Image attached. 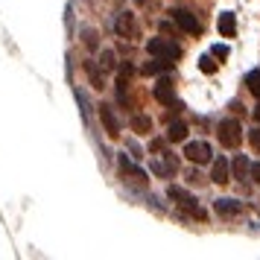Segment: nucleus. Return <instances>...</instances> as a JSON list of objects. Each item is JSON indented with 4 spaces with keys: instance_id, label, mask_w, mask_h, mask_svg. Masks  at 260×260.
Returning a JSON list of instances; mask_svg holds the SVG:
<instances>
[{
    "instance_id": "1",
    "label": "nucleus",
    "mask_w": 260,
    "mask_h": 260,
    "mask_svg": "<svg viewBox=\"0 0 260 260\" xmlns=\"http://www.w3.org/2000/svg\"><path fill=\"white\" fill-rule=\"evenodd\" d=\"M216 135H219V143H222V146L234 149L237 143L243 141V126H240V120L237 117H225V120H219Z\"/></svg>"
},
{
    "instance_id": "2",
    "label": "nucleus",
    "mask_w": 260,
    "mask_h": 260,
    "mask_svg": "<svg viewBox=\"0 0 260 260\" xmlns=\"http://www.w3.org/2000/svg\"><path fill=\"white\" fill-rule=\"evenodd\" d=\"M167 196L176 202V205H181V208H184L187 213H193L196 219H205V211L199 208V202L193 199V196H190L184 187H178V184H170V187H167Z\"/></svg>"
},
{
    "instance_id": "3",
    "label": "nucleus",
    "mask_w": 260,
    "mask_h": 260,
    "mask_svg": "<svg viewBox=\"0 0 260 260\" xmlns=\"http://www.w3.org/2000/svg\"><path fill=\"white\" fill-rule=\"evenodd\" d=\"M146 53L161 56V59H178L181 56V47L173 44V41H167V38H149L146 41Z\"/></svg>"
},
{
    "instance_id": "4",
    "label": "nucleus",
    "mask_w": 260,
    "mask_h": 260,
    "mask_svg": "<svg viewBox=\"0 0 260 260\" xmlns=\"http://www.w3.org/2000/svg\"><path fill=\"white\" fill-rule=\"evenodd\" d=\"M184 158L187 161H193V164H208L213 158V149L208 141H190L187 146H184Z\"/></svg>"
},
{
    "instance_id": "5",
    "label": "nucleus",
    "mask_w": 260,
    "mask_h": 260,
    "mask_svg": "<svg viewBox=\"0 0 260 260\" xmlns=\"http://www.w3.org/2000/svg\"><path fill=\"white\" fill-rule=\"evenodd\" d=\"M170 18L176 21L184 32H190V36H199V29H202V24H199V18L193 12H187V9H170Z\"/></svg>"
},
{
    "instance_id": "6",
    "label": "nucleus",
    "mask_w": 260,
    "mask_h": 260,
    "mask_svg": "<svg viewBox=\"0 0 260 260\" xmlns=\"http://www.w3.org/2000/svg\"><path fill=\"white\" fill-rule=\"evenodd\" d=\"M152 96L158 100V103H164V106H173V100H176V85H173V79L161 76V79L155 82V88H152Z\"/></svg>"
},
{
    "instance_id": "7",
    "label": "nucleus",
    "mask_w": 260,
    "mask_h": 260,
    "mask_svg": "<svg viewBox=\"0 0 260 260\" xmlns=\"http://www.w3.org/2000/svg\"><path fill=\"white\" fill-rule=\"evenodd\" d=\"M96 108H100V120L106 123L108 135H111V138H117L120 132H123V126H120V120H117V114H114V108H111V106H106V103H100Z\"/></svg>"
},
{
    "instance_id": "8",
    "label": "nucleus",
    "mask_w": 260,
    "mask_h": 260,
    "mask_svg": "<svg viewBox=\"0 0 260 260\" xmlns=\"http://www.w3.org/2000/svg\"><path fill=\"white\" fill-rule=\"evenodd\" d=\"M149 170H152L155 176L170 178V176L178 170V161L173 158V152H167V161H158V158H155V161H149Z\"/></svg>"
},
{
    "instance_id": "9",
    "label": "nucleus",
    "mask_w": 260,
    "mask_h": 260,
    "mask_svg": "<svg viewBox=\"0 0 260 260\" xmlns=\"http://www.w3.org/2000/svg\"><path fill=\"white\" fill-rule=\"evenodd\" d=\"M85 73H88V79H91V88H96V91H103V88H106V79H103V71H106V68H103V64H96L94 59H85Z\"/></svg>"
},
{
    "instance_id": "10",
    "label": "nucleus",
    "mask_w": 260,
    "mask_h": 260,
    "mask_svg": "<svg viewBox=\"0 0 260 260\" xmlns=\"http://www.w3.org/2000/svg\"><path fill=\"white\" fill-rule=\"evenodd\" d=\"M211 181L216 184H225V181H231V164H228V158H216L213 161V170H211Z\"/></svg>"
},
{
    "instance_id": "11",
    "label": "nucleus",
    "mask_w": 260,
    "mask_h": 260,
    "mask_svg": "<svg viewBox=\"0 0 260 260\" xmlns=\"http://www.w3.org/2000/svg\"><path fill=\"white\" fill-rule=\"evenodd\" d=\"M213 211L219 213V216H237V213L243 211V202L240 199H216L213 202Z\"/></svg>"
},
{
    "instance_id": "12",
    "label": "nucleus",
    "mask_w": 260,
    "mask_h": 260,
    "mask_svg": "<svg viewBox=\"0 0 260 260\" xmlns=\"http://www.w3.org/2000/svg\"><path fill=\"white\" fill-rule=\"evenodd\" d=\"M167 71H173V59H161V56H155V61H146V64H143V73H146V76L167 73Z\"/></svg>"
},
{
    "instance_id": "13",
    "label": "nucleus",
    "mask_w": 260,
    "mask_h": 260,
    "mask_svg": "<svg viewBox=\"0 0 260 260\" xmlns=\"http://www.w3.org/2000/svg\"><path fill=\"white\" fill-rule=\"evenodd\" d=\"M216 29H219V36L234 38V32H237V21H234V15H231V12L219 15V21H216Z\"/></svg>"
},
{
    "instance_id": "14",
    "label": "nucleus",
    "mask_w": 260,
    "mask_h": 260,
    "mask_svg": "<svg viewBox=\"0 0 260 260\" xmlns=\"http://www.w3.org/2000/svg\"><path fill=\"white\" fill-rule=\"evenodd\" d=\"M114 29H117V36H132V29H135V15L120 12L117 21H114Z\"/></svg>"
},
{
    "instance_id": "15",
    "label": "nucleus",
    "mask_w": 260,
    "mask_h": 260,
    "mask_svg": "<svg viewBox=\"0 0 260 260\" xmlns=\"http://www.w3.org/2000/svg\"><path fill=\"white\" fill-rule=\"evenodd\" d=\"M231 167H234V178H237V181H243V178L251 176V161H248L246 155H237Z\"/></svg>"
},
{
    "instance_id": "16",
    "label": "nucleus",
    "mask_w": 260,
    "mask_h": 260,
    "mask_svg": "<svg viewBox=\"0 0 260 260\" xmlns=\"http://www.w3.org/2000/svg\"><path fill=\"white\" fill-rule=\"evenodd\" d=\"M187 138V126L181 123V120H176V123H170V129H167V141L170 143H178Z\"/></svg>"
},
{
    "instance_id": "17",
    "label": "nucleus",
    "mask_w": 260,
    "mask_h": 260,
    "mask_svg": "<svg viewBox=\"0 0 260 260\" xmlns=\"http://www.w3.org/2000/svg\"><path fill=\"white\" fill-rule=\"evenodd\" d=\"M132 132H138V135H149V132H152V120L146 117V114H135V117H132Z\"/></svg>"
},
{
    "instance_id": "18",
    "label": "nucleus",
    "mask_w": 260,
    "mask_h": 260,
    "mask_svg": "<svg viewBox=\"0 0 260 260\" xmlns=\"http://www.w3.org/2000/svg\"><path fill=\"white\" fill-rule=\"evenodd\" d=\"M120 167H123V173H132L135 178H146V173H143L141 167H135V164H132L129 158H126V152L120 155Z\"/></svg>"
},
{
    "instance_id": "19",
    "label": "nucleus",
    "mask_w": 260,
    "mask_h": 260,
    "mask_svg": "<svg viewBox=\"0 0 260 260\" xmlns=\"http://www.w3.org/2000/svg\"><path fill=\"white\" fill-rule=\"evenodd\" d=\"M246 85H248V91H251V94L260 100V71H251V73H248V76H246Z\"/></svg>"
},
{
    "instance_id": "20",
    "label": "nucleus",
    "mask_w": 260,
    "mask_h": 260,
    "mask_svg": "<svg viewBox=\"0 0 260 260\" xmlns=\"http://www.w3.org/2000/svg\"><path fill=\"white\" fill-rule=\"evenodd\" d=\"M100 64H103L106 71H114V68H117V61H114V53H111V50H103V56H100Z\"/></svg>"
},
{
    "instance_id": "21",
    "label": "nucleus",
    "mask_w": 260,
    "mask_h": 260,
    "mask_svg": "<svg viewBox=\"0 0 260 260\" xmlns=\"http://www.w3.org/2000/svg\"><path fill=\"white\" fill-rule=\"evenodd\" d=\"M82 41H85V47H88V50H96V47H100V41H96V32H94V29H85V32H82Z\"/></svg>"
},
{
    "instance_id": "22",
    "label": "nucleus",
    "mask_w": 260,
    "mask_h": 260,
    "mask_svg": "<svg viewBox=\"0 0 260 260\" xmlns=\"http://www.w3.org/2000/svg\"><path fill=\"white\" fill-rule=\"evenodd\" d=\"M199 68H202V71H205V73H213V71H216V64H213V61L208 59V56H205V59L199 61Z\"/></svg>"
},
{
    "instance_id": "23",
    "label": "nucleus",
    "mask_w": 260,
    "mask_h": 260,
    "mask_svg": "<svg viewBox=\"0 0 260 260\" xmlns=\"http://www.w3.org/2000/svg\"><path fill=\"white\" fill-rule=\"evenodd\" d=\"M248 178H251L254 184H260V161H257V164H251V176H248Z\"/></svg>"
},
{
    "instance_id": "24",
    "label": "nucleus",
    "mask_w": 260,
    "mask_h": 260,
    "mask_svg": "<svg viewBox=\"0 0 260 260\" xmlns=\"http://www.w3.org/2000/svg\"><path fill=\"white\" fill-rule=\"evenodd\" d=\"M213 56L225 59V56H228V47H225V44H213Z\"/></svg>"
},
{
    "instance_id": "25",
    "label": "nucleus",
    "mask_w": 260,
    "mask_h": 260,
    "mask_svg": "<svg viewBox=\"0 0 260 260\" xmlns=\"http://www.w3.org/2000/svg\"><path fill=\"white\" fill-rule=\"evenodd\" d=\"M149 149H152V152H158V149H164V141H161V138H155V141L149 143Z\"/></svg>"
},
{
    "instance_id": "26",
    "label": "nucleus",
    "mask_w": 260,
    "mask_h": 260,
    "mask_svg": "<svg viewBox=\"0 0 260 260\" xmlns=\"http://www.w3.org/2000/svg\"><path fill=\"white\" fill-rule=\"evenodd\" d=\"M129 149H132V155H135V158H143V155H141V146H138L135 141H129Z\"/></svg>"
},
{
    "instance_id": "27",
    "label": "nucleus",
    "mask_w": 260,
    "mask_h": 260,
    "mask_svg": "<svg viewBox=\"0 0 260 260\" xmlns=\"http://www.w3.org/2000/svg\"><path fill=\"white\" fill-rule=\"evenodd\" d=\"M254 117H257V120H260V106H257V108H254Z\"/></svg>"
},
{
    "instance_id": "28",
    "label": "nucleus",
    "mask_w": 260,
    "mask_h": 260,
    "mask_svg": "<svg viewBox=\"0 0 260 260\" xmlns=\"http://www.w3.org/2000/svg\"><path fill=\"white\" fill-rule=\"evenodd\" d=\"M138 3H146V0H138Z\"/></svg>"
}]
</instances>
